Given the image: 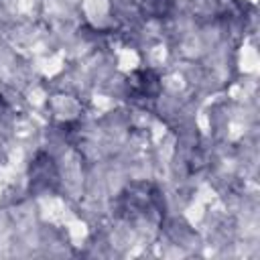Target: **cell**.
I'll use <instances>...</instances> for the list:
<instances>
[{
    "label": "cell",
    "instance_id": "cell-1",
    "mask_svg": "<svg viewBox=\"0 0 260 260\" xmlns=\"http://www.w3.org/2000/svg\"><path fill=\"white\" fill-rule=\"evenodd\" d=\"M132 87L138 98H154L158 93V75L150 69L136 71L132 77Z\"/></svg>",
    "mask_w": 260,
    "mask_h": 260
},
{
    "label": "cell",
    "instance_id": "cell-2",
    "mask_svg": "<svg viewBox=\"0 0 260 260\" xmlns=\"http://www.w3.org/2000/svg\"><path fill=\"white\" fill-rule=\"evenodd\" d=\"M43 160H45V162H43V169H41V165H39L37 158H35V162H32V167H30V189H35V191H39V189H49V181H57V173L49 175V169L55 167V165H53V158H51L49 154H45Z\"/></svg>",
    "mask_w": 260,
    "mask_h": 260
}]
</instances>
